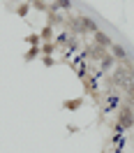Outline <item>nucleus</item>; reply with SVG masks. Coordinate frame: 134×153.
Masks as SVG:
<instances>
[{"label":"nucleus","instance_id":"1","mask_svg":"<svg viewBox=\"0 0 134 153\" xmlns=\"http://www.w3.org/2000/svg\"><path fill=\"white\" fill-rule=\"evenodd\" d=\"M130 111H127V109H125L123 111V116H120V125H123V128H130V125H132V118H130Z\"/></svg>","mask_w":134,"mask_h":153},{"label":"nucleus","instance_id":"2","mask_svg":"<svg viewBox=\"0 0 134 153\" xmlns=\"http://www.w3.org/2000/svg\"><path fill=\"white\" fill-rule=\"evenodd\" d=\"M81 21L86 23V28H88V30H95V33H97V23H95V21H93V19H88V16H83V19H81Z\"/></svg>","mask_w":134,"mask_h":153},{"label":"nucleus","instance_id":"3","mask_svg":"<svg viewBox=\"0 0 134 153\" xmlns=\"http://www.w3.org/2000/svg\"><path fill=\"white\" fill-rule=\"evenodd\" d=\"M58 7L67 10V7H72V2H69V0H58Z\"/></svg>","mask_w":134,"mask_h":153},{"label":"nucleus","instance_id":"4","mask_svg":"<svg viewBox=\"0 0 134 153\" xmlns=\"http://www.w3.org/2000/svg\"><path fill=\"white\" fill-rule=\"evenodd\" d=\"M113 53H118L120 58H125V51H123V47H118V44H113Z\"/></svg>","mask_w":134,"mask_h":153}]
</instances>
